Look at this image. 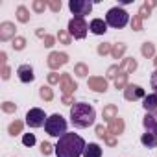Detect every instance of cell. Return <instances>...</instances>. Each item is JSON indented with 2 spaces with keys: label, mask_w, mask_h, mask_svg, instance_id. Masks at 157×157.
Instances as JSON below:
<instances>
[{
  "label": "cell",
  "mask_w": 157,
  "mask_h": 157,
  "mask_svg": "<svg viewBox=\"0 0 157 157\" xmlns=\"http://www.w3.org/2000/svg\"><path fill=\"white\" fill-rule=\"evenodd\" d=\"M83 157H102V148H100L96 142H91V144L85 146Z\"/></svg>",
  "instance_id": "4fadbf2b"
},
{
  "label": "cell",
  "mask_w": 157,
  "mask_h": 157,
  "mask_svg": "<svg viewBox=\"0 0 157 157\" xmlns=\"http://www.w3.org/2000/svg\"><path fill=\"white\" fill-rule=\"evenodd\" d=\"M133 30H140V19H139V17L133 21Z\"/></svg>",
  "instance_id": "f546056e"
},
{
  "label": "cell",
  "mask_w": 157,
  "mask_h": 157,
  "mask_svg": "<svg viewBox=\"0 0 157 157\" xmlns=\"http://www.w3.org/2000/svg\"><path fill=\"white\" fill-rule=\"evenodd\" d=\"M107 50H109V46H107V44H104V46H100V54H105Z\"/></svg>",
  "instance_id": "e575fe53"
},
{
  "label": "cell",
  "mask_w": 157,
  "mask_h": 157,
  "mask_svg": "<svg viewBox=\"0 0 157 157\" xmlns=\"http://www.w3.org/2000/svg\"><path fill=\"white\" fill-rule=\"evenodd\" d=\"M21 128H22V126H21V122H15V124H11V126H10V133H11V135H15V133H19V131H21Z\"/></svg>",
  "instance_id": "603a6c76"
},
{
  "label": "cell",
  "mask_w": 157,
  "mask_h": 157,
  "mask_svg": "<svg viewBox=\"0 0 157 157\" xmlns=\"http://www.w3.org/2000/svg\"><path fill=\"white\" fill-rule=\"evenodd\" d=\"M142 54H144V56H151V54H153V46H151L150 43H146V44L142 46Z\"/></svg>",
  "instance_id": "7402d4cb"
},
{
  "label": "cell",
  "mask_w": 157,
  "mask_h": 157,
  "mask_svg": "<svg viewBox=\"0 0 157 157\" xmlns=\"http://www.w3.org/2000/svg\"><path fill=\"white\" fill-rule=\"evenodd\" d=\"M17 74H19V80L22 83H32L35 80V74H33V68L30 65H21L17 68Z\"/></svg>",
  "instance_id": "ba28073f"
},
{
  "label": "cell",
  "mask_w": 157,
  "mask_h": 157,
  "mask_svg": "<svg viewBox=\"0 0 157 157\" xmlns=\"http://www.w3.org/2000/svg\"><path fill=\"white\" fill-rule=\"evenodd\" d=\"M142 126L146 128L148 133L157 135V111H153V113H146V117L142 118Z\"/></svg>",
  "instance_id": "9c48e42d"
},
{
  "label": "cell",
  "mask_w": 157,
  "mask_h": 157,
  "mask_svg": "<svg viewBox=\"0 0 157 157\" xmlns=\"http://www.w3.org/2000/svg\"><path fill=\"white\" fill-rule=\"evenodd\" d=\"M41 96H43V98H46V100H50V98H52L50 89H48V87H41Z\"/></svg>",
  "instance_id": "d4e9b609"
},
{
  "label": "cell",
  "mask_w": 157,
  "mask_h": 157,
  "mask_svg": "<svg viewBox=\"0 0 157 157\" xmlns=\"http://www.w3.org/2000/svg\"><path fill=\"white\" fill-rule=\"evenodd\" d=\"M4 74H2V78H4V80H8V78H10V68L8 67H4V70H2Z\"/></svg>",
  "instance_id": "1f68e13d"
},
{
  "label": "cell",
  "mask_w": 157,
  "mask_h": 157,
  "mask_svg": "<svg viewBox=\"0 0 157 157\" xmlns=\"http://www.w3.org/2000/svg\"><path fill=\"white\" fill-rule=\"evenodd\" d=\"M15 35V26L11 22H4L2 26H0V39L2 41H8Z\"/></svg>",
  "instance_id": "7c38bea8"
},
{
  "label": "cell",
  "mask_w": 157,
  "mask_h": 157,
  "mask_svg": "<svg viewBox=\"0 0 157 157\" xmlns=\"http://www.w3.org/2000/svg\"><path fill=\"white\" fill-rule=\"evenodd\" d=\"M96 120V111L93 105L85 104V102H76L70 107V122L74 128H89L93 126Z\"/></svg>",
  "instance_id": "7a4b0ae2"
},
{
  "label": "cell",
  "mask_w": 157,
  "mask_h": 157,
  "mask_svg": "<svg viewBox=\"0 0 157 157\" xmlns=\"http://www.w3.org/2000/svg\"><path fill=\"white\" fill-rule=\"evenodd\" d=\"M24 44H26V41H24L22 37L13 39V48H15V50H22V48H24Z\"/></svg>",
  "instance_id": "44dd1931"
},
{
  "label": "cell",
  "mask_w": 157,
  "mask_h": 157,
  "mask_svg": "<svg viewBox=\"0 0 157 157\" xmlns=\"http://www.w3.org/2000/svg\"><path fill=\"white\" fill-rule=\"evenodd\" d=\"M44 129L50 137H57L61 139L63 135H67V120L61 117V115H50L46 118V124H44Z\"/></svg>",
  "instance_id": "3957f363"
},
{
  "label": "cell",
  "mask_w": 157,
  "mask_h": 157,
  "mask_svg": "<svg viewBox=\"0 0 157 157\" xmlns=\"http://www.w3.org/2000/svg\"><path fill=\"white\" fill-rule=\"evenodd\" d=\"M46 115H44V111L43 109H39V107H33V109H30L28 113H26V124L30 126V128H41V126H44L46 124Z\"/></svg>",
  "instance_id": "8992f818"
},
{
  "label": "cell",
  "mask_w": 157,
  "mask_h": 157,
  "mask_svg": "<svg viewBox=\"0 0 157 157\" xmlns=\"http://www.w3.org/2000/svg\"><path fill=\"white\" fill-rule=\"evenodd\" d=\"M142 107H144L146 113H153V111H157V94L153 93V94L144 96V100H142Z\"/></svg>",
  "instance_id": "8fae6325"
},
{
  "label": "cell",
  "mask_w": 157,
  "mask_h": 157,
  "mask_svg": "<svg viewBox=\"0 0 157 157\" xmlns=\"http://www.w3.org/2000/svg\"><path fill=\"white\" fill-rule=\"evenodd\" d=\"M41 150H43V153H44V155H48V153L52 151V146H50L48 142H43V144H41Z\"/></svg>",
  "instance_id": "484cf974"
},
{
  "label": "cell",
  "mask_w": 157,
  "mask_h": 157,
  "mask_svg": "<svg viewBox=\"0 0 157 157\" xmlns=\"http://www.w3.org/2000/svg\"><path fill=\"white\" fill-rule=\"evenodd\" d=\"M105 22H107V26L120 30V28H124V26L129 22V15H128L122 8L117 6V8H111V10L107 11V15H105Z\"/></svg>",
  "instance_id": "277c9868"
},
{
  "label": "cell",
  "mask_w": 157,
  "mask_h": 157,
  "mask_svg": "<svg viewBox=\"0 0 157 157\" xmlns=\"http://www.w3.org/2000/svg\"><path fill=\"white\" fill-rule=\"evenodd\" d=\"M151 89H153L155 94H157V68H155L153 74H151Z\"/></svg>",
  "instance_id": "cb8c5ba5"
},
{
  "label": "cell",
  "mask_w": 157,
  "mask_h": 157,
  "mask_svg": "<svg viewBox=\"0 0 157 157\" xmlns=\"http://www.w3.org/2000/svg\"><path fill=\"white\" fill-rule=\"evenodd\" d=\"M89 30L94 33V35H104L107 32V22L104 19H93L91 24H89Z\"/></svg>",
  "instance_id": "30bf717a"
},
{
  "label": "cell",
  "mask_w": 157,
  "mask_h": 157,
  "mask_svg": "<svg viewBox=\"0 0 157 157\" xmlns=\"http://www.w3.org/2000/svg\"><path fill=\"white\" fill-rule=\"evenodd\" d=\"M76 70H78V76H85V67H83V65H80Z\"/></svg>",
  "instance_id": "4dcf8cb0"
},
{
  "label": "cell",
  "mask_w": 157,
  "mask_h": 157,
  "mask_svg": "<svg viewBox=\"0 0 157 157\" xmlns=\"http://www.w3.org/2000/svg\"><path fill=\"white\" fill-rule=\"evenodd\" d=\"M59 39H61L65 44H68V35H67L65 32H59Z\"/></svg>",
  "instance_id": "83f0119b"
},
{
  "label": "cell",
  "mask_w": 157,
  "mask_h": 157,
  "mask_svg": "<svg viewBox=\"0 0 157 157\" xmlns=\"http://www.w3.org/2000/svg\"><path fill=\"white\" fill-rule=\"evenodd\" d=\"M32 6H33V10H35L37 13H41V11L46 8V2H44V0H35V2H33Z\"/></svg>",
  "instance_id": "ffe728a7"
},
{
  "label": "cell",
  "mask_w": 157,
  "mask_h": 157,
  "mask_svg": "<svg viewBox=\"0 0 157 157\" xmlns=\"http://www.w3.org/2000/svg\"><path fill=\"white\" fill-rule=\"evenodd\" d=\"M44 43H46L44 46H52V43H54V39H52V37H44Z\"/></svg>",
  "instance_id": "836d02e7"
},
{
  "label": "cell",
  "mask_w": 157,
  "mask_h": 157,
  "mask_svg": "<svg viewBox=\"0 0 157 157\" xmlns=\"http://www.w3.org/2000/svg\"><path fill=\"white\" fill-rule=\"evenodd\" d=\"M17 19H19L21 22H28V19H30V15H28V10H26L24 6H21V8L17 10Z\"/></svg>",
  "instance_id": "e0dca14e"
},
{
  "label": "cell",
  "mask_w": 157,
  "mask_h": 157,
  "mask_svg": "<svg viewBox=\"0 0 157 157\" xmlns=\"http://www.w3.org/2000/svg\"><path fill=\"white\" fill-rule=\"evenodd\" d=\"M140 96H144V91L139 85H128V91H126L128 100H135V98H140Z\"/></svg>",
  "instance_id": "5bb4252c"
},
{
  "label": "cell",
  "mask_w": 157,
  "mask_h": 157,
  "mask_svg": "<svg viewBox=\"0 0 157 157\" xmlns=\"http://www.w3.org/2000/svg\"><path fill=\"white\" fill-rule=\"evenodd\" d=\"M85 146H87L85 140L78 133H67L54 146V153L56 157H80L83 155Z\"/></svg>",
  "instance_id": "6da1fadb"
},
{
  "label": "cell",
  "mask_w": 157,
  "mask_h": 157,
  "mask_svg": "<svg viewBox=\"0 0 157 157\" xmlns=\"http://www.w3.org/2000/svg\"><path fill=\"white\" fill-rule=\"evenodd\" d=\"M68 8H70V11L76 15V17H85V15H89L91 13V10H93V2H89V0H70L68 2Z\"/></svg>",
  "instance_id": "52a82bcc"
},
{
  "label": "cell",
  "mask_w": 157,
  "mask_h": 157,
  "mask_svg": "<svg viewBox=\"0 0 157 157\" xmlns=\"http://www.w3.org/2000/svg\"><path fill=\"white\" fill-rule=\"evenodd\" d=\"M22 144H24V146H33V144H35V135H33V133H26V135L22 137Z\"/></svg>",
  "instance_id": "d6986e66"
},
{
  "label": "cell",
  "mask_w": 157,
  "mask_h": 157,
  "mask_svg": "<svg viewBox=\"0 0 157 157\" xmlns=\"http://www.w3.org/2000/svg\"><path fill=\"white\" fill-rule=\"evenodd\" d=\"M87 32H89V26H87L85 19H82V17L70 19V22H68V33L74 39H83L87 35Z\"/></svg>",
  "instance_id": "5b68a950"
},
{
  "label": "cell",
  "mask_w": 157,
  "mask_h": 157,
  "mask_svg": "<svg viewBox=\"0 0 157 157\" xmlns=\"http://www.w3.org/2000/svg\"><path fill=\"white\" fill-rule=\"evenodd\" d=\"M140 142L146 146V148H157V135H153V133H144L142 137H140Z\"/></svg>",
  "instance_id": "2e32d148"
},
{
  "label": "cell",
  "mask_w": 157,
  "mask_h": 157,
  "mask_svg": "<svg viewBox=\"0 0 157 157\" xmlns=\"http://www.w3.org/2000/svg\"><path fill=\"white\" fill-rule=\"evenodd\" d=\"M65 63H67V56L65 54H52L50 59H48V65L52 68H57L59 65H65Z\"/></svg>",
  "instance_id": "9a60e30c"
},
{
  "label": "cell",
  "mask_w": 157,
  "mask_h": 157,
  "mask_svg": "<svg viewBox=\"0 0 157 157\" xmlns=\"http://www.w3.org/2000/svg\"><path fill=\"white\" fill-rule=\"evenodd\" d=\"M50 10H52V11H59V10H61V2H57V0L50 2Z\"/></svg>",
  "instance_id": "4316f807"
},
{
  "label": "cell",
  "mask_w": 157,
  "mask_h": 157,
  "mask_svg": "<svg viewBox=\"0 0 157 157\" xmlns=\"http://www.w3.org/2000/svg\"><path fill=\"white\" fill-rule=\"evenodd\" d=\"M4 111H15V105L10 104V102H6V104H4Z\"/></svg>",
  "instance_id": "f1b7e54d"
},
{
  "label": "cell",
  "mask_w": 157,
  "mask_h": 157,
  "mask_svg": "<svg viewBox=\"0 0 157 157\" xmlns=\"http://www.w3.org/2000/svg\"><path fill=\"white\" fill-rule=\"evenodd\" d=\"M91 87L94 91H105L107 89V83L104 80H91Z\"/></svg>",
  "instance_id": "ac0fdd59"
},
{
  "label": "cell",
  "mask_w": 157,
  "mask_h": 157,
  "mask_svg": "<svg viewBox=\"0 0 157 157\" xmlns=\"http://www.w3.org/2000/svg\"><path fill=\"white\" fill-rule=\"evenodd\" d=\"M122 52H124V46H117V48L113 50V54H115V56H118V54H122Z\"/></svg>",
  "instance_id": "d6a6232c"
}]
</instances>
